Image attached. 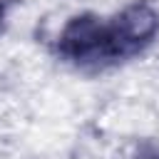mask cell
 Segmentation results:
<instances>
[{"instance_id": "obj_1", "label": "cell", "mask_w": 159, "mask_h": 159, "mask_svg": "<svg viewBox=\"0 0 159 159\" xmlns=\"http://www.w3.org/2000/svg\"><path fill=\"white\" fill-rule=\"evenodd\" d=\"M60 50L70 60L89 62V60H104L112 55H119V47L114 42L112 27L104 25L94 15H80L72 17L62 35H60Z\"/></svg>"}, {"instance_id": "obj_2", "label": "cell", "mask_w": 159, "mask_h": 159, "mask_svg": "<svg viewBox=\"0 0 159 159\" xmlns=\"http://www.w3.org/2000/svg\"><path fill=\"white\" fill-rule=\"evenodd\" d=\"M112 35L119 52H132L159 32V10L149 2H132L112 20Z\"/></svg>"}, {"instance_id": "obj_3", "label": "cell", "mask_w": 159, "mask_h": 159, "mask_svg": "<svg viewBox=\"0 0 159 159\" xmlns=\"http://www.w3.org/2000/svg\"><path fill=\"white\" fill-rule=\"evenodd\" d=\"M132 159H159V152H139V154L132 157Z\"/></svg>"}]
</instances>
